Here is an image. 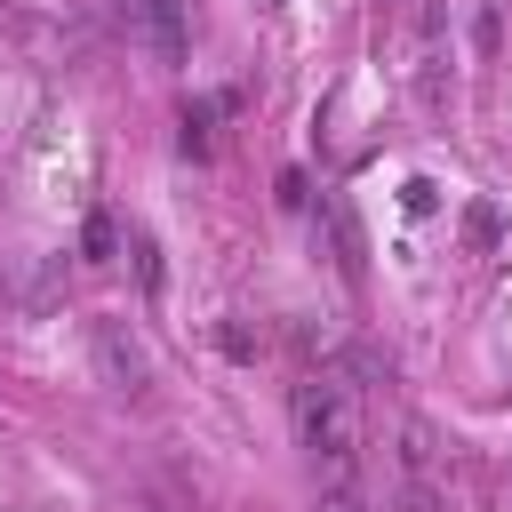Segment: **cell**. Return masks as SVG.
<instances>
[{
    "label": "cell",
    "mask_w": 512,
    "mask_h": 512,
    "mask_svg": "<svg viewBox=\"0 0 512 512\" xmlns=\"http://www.w3.org/2000/svg\"><path fill=\"white\" fill-rule=\"evenodd\" d=\"M288 416H296L304 456H312L328 480H344V472H352V456H360V400H352V384H344L336 368H312V376L296 384Z\"/></svg>",
    "instance_id": "obj_1"
},
{
    "label": "cell",
    "mask_w": 512,
    "mask_h": 512,
    "mask_svg": "<svg viewBox=\"0 0 512 512\" xmlns=\"http://www.w3.org/2000/svg\"><path fill=\"white\" fill-rule=\"evenodd\" d=\"M96 376L112 384V392H144L152 384V360H144V344L128 336V320H96Z\"/></svg>",
    "instance_id": "obj_2"
},
{
    "label": "cell",
    "mask_w": 512,
    "mask_h": 512,
    "mask_svg": "<svg viewBox=\"0 0 512 512\" xmlns=\"http://www.w3.org/2000/svg\"><path fill=\"white\" fill-rule=\"evenodd\" d=\"M120 24L152 56H184V0H120Z\"/></svg>",
    "instance_id": "obj_3"
},
{
    "label": "cell",
    "mask_w": 512,
    "mask_h": 512,
    "mask_svg": "<svg viewBox=\"0 0 512 512\" xmlns=\"http://www.w3.org/2000/svg\"><path fill=\"white\" fill-rule=\"evenodd\" d=\"M112 240H120V232H112V216H88V232H80V256H88V264H112Z\"/></svg>",
    "instance_id": "obj_4"
},
{
    "label": "cell",
    "mask_w": 512,
    "mask_h": 512,
    "mask_svg": "<svg viewBox=\"0 0 512 512\" xmlns=\"http://www.w3.org/2000/svg\"><path fill=\"white\" fill-rule=\"evenodd\" d=\"M328 512H344V504H328Z\"/></svg>",
    "instance_id": "obj_5"
}]
</instances>
